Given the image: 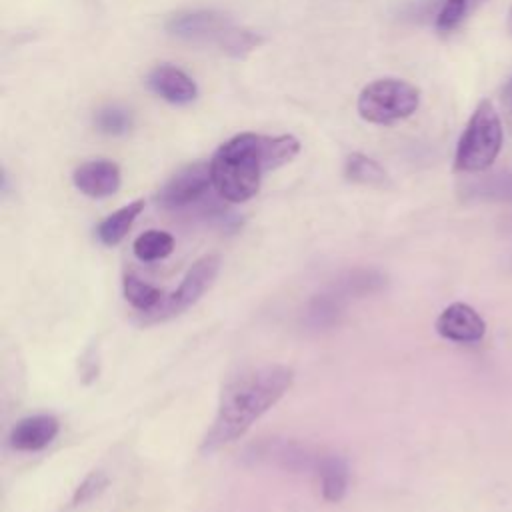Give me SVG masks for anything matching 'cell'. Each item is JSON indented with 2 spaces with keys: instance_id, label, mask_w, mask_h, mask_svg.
<instances>
[{
  "instance_id": "obj_2",
  "label": "cell",
  "mask_w": 512,
  "mask_h": 512,
  "mask_svg": "<svg viewBox=\"0 0 512 512\" xmlns=\"http://www.w3.org/2000/svg\"><path fill=\"white\" fill-rule=\"evenodd\" d=\"M298 152L300 142L290 134L240 132L226 140L208 162L212 188L226 202H246L260 190L264 172L290 162Z\"/></svg>"
},
{
  "instance_id": "obj_8",
  "label": "cell",
  "mask_w": 512,
  "mask_h": 512,
  "mask_svg": "<svg viewBox=\"0 0 512 512\" xmlns=\"http://www.w3.org/2000/svg\"><path fill=\"white\" fill-rule=\"evenodd\" d=\"M436 332L450 342L472 344L484 338L486 324L472 306L464 302H454L446 306L436 318Z\"/></svg>"
},
{
  "instance_id": "obj_9",
  "label": "cell",
  "mask_w": 512,
  "mask_h": 512,
  "mask_svg": "<svg viewBox=\"0 0 512 512\" xmlns=\"http://www.w3.org/2000/svg\"><path fill=\"white\" fill-rule=\"evenodd\" d=\"M146 86L170 104H190L198 96L196 82L172 64H158L146 76Z\"/></svg>"
},
{
  "instance_id": "obj_10",
  "label": "cell",
  "mask_w": 512,
  "mask_h": 512,
  "mask_svg": "<svg viewBox=\"0 0 512 512\" xmlns=\"http://www.w3.org/2000/svg\"><path fill=\"white\" fill-rule=\"evenodd\" d=\"M120 180V168L110 160H88L72 174L74 186L90 198H108L116 194Z\"/></svg>"
},
{
  "instance_id": "obj_18",
  "label": "cell",
  "mask_w": 512,
  "mask_h": 512,
  "mask_svg": "<svg viewBox=\"0 0 512 512\" xmlns=\"http://www.w3.org/2000/svg\"><path fill=\"white\" fill-rule=\"evenodd\" d=\"M484 0H444L436 14V30L448 34L456 30Z\"/></svg>"
},
{
  "instance_id": "obj_3",
  "label": "cell",
  "mask_w": 512,
  "mask_h": 512,
  "mask_svg": "<svg viewBox=\"0 0 512 512\" xmlns=\"http://www.w3.org/2000/svg\"><path fill=\"white\" fill-rule=\"evenodd\" d=\"M168 34L202 46H214L222 54L242 58L252 52L262 38L248 30L236 26L224 14L214 10H188L170 16L166 22Z\"/></svg>"
},
{
  "instance_id": "obj_6",
  "label": "cell",
  "mask_w": 512,
  "mask_h": 512,
  "mask_svg": "<svg viewBox=\"0 0 512 512\" xmlns=\"http://www.w3.org/2000/svg\"><path fill=\"white\" fill-rule=\"evenodd\" d=\"M218 270L220 258L216 254H208L196 260L192 268L186 272L180 286L170 296H164L156 310L148 312L146 322H164L194 306L202 298V294L214 284Z\"/></svg>"
},
{
  "instance_id": "obj_22",
  "label": "cell",
  "mask_w": 512,
  "mask_h": 512,
  "mask_svg": "<svg viewBox=\"0 0 512 512\" xmlns=\"http://www.w3.org/2000/svg\"><path fill=\"white\" fill-rule=\"evenodd\" d=\"M508 30L512 34V6H510V12H508Z\"/></svg>"
},
{
  "instance_id": "obj_7",
  "label": "cell",
  "mask_w": 512,
  "mask_h": 512,
  "mask_svg": "<svg viewBox=\"0 0 512 512\" xmlns=\"http://www.w3.org/2000/svg\"><path fill=\"white\" fill-rule=\"evenodd\" d=\"M212 186L210 164L194 162L178 170L156 194V202L166 210L186 208L198 202Z\"/></svg>"
},
{
  "instance_id": "obj_5",
  "label": "cell",
  "mask_w": 512,
  "mask_h": 512,
  "mask_svg": "<svg viewBox=\"0 0 512 512\" xmlns=\"http://www.w3.org/2000/svg\"><path fill=\"white\" fill-rule=\"evenodd\" d=\"M420 90L400 78H380L362 88L356 108L362 120L370 124H394L416 112Z\"/></svg>"
},
{
  "instance_id": "obj_13",
  "label": "cell",
  "mask_w": 512,
  "mask_h": 512,
  "mask_svg": "<svg viewBox=\"0 0 512 512\" xmlns=\"http://www.w3.org/2000/svg\"><path fill=\"white\" fill-rule=\"evenodd\" d=\"M144 210V200H134L116 212L108 214L98 226H96V236L104 246H116L124 240L128 230L132 228L134 220L140 216Z\"/></svg>"
},
{
  "instance_id": "obj_17",
  "label": "cell",
  "mask_w": 512,
  "mask_h": 512,
  "mask_svg": "<svg viewBox=\"0 0 512 512\" xmlns=\"http://www.w3.org/2000/svg\"><path fill=\"white\" fill-rule=\"evenodd\" d=\"M132 250H134L136 258H140L142 262L162 260L172 254L174 238L164 230H146L144 234H140L134 240Z\"/></svg>"
},
{
  "instance_id": "obj_19",
  "label": "cell",
  "mask_w": 512,
  "mask_h": 512,
  "mask_svg": "<svg viewBox=\"0 0 512 512\" xmlns=\"http://www.w3.org/2000/svg\"><path fill=\"white\" fill-rule=\"evenodd\" d=\"M94 124L102 134L120 136L126 134L132 126V114L122 106H104L96 112Z\"/></svg>"
},
{
  "instance_id": "obj_15",
  "label": "cell",
  "mask_w": 512,
  "mask_h": 512,
  "mask_svg": "<svg viewBox=\"0 0 512 512\" xmlns=\"http://www.w3.org/2000/svg\"><path fill=\"white\" fill-rule=\"evenodd\" d=\"M124 288V298L142 314H148L160 306L164 300V292L144 280H140L134 274H126L122 280Z\"/></svg>"
},
{
  "instance_id": "obj_20",
  "label": "cell",
  "mask_w": 512,
  "mask_h": 512,
  "mask_svg": "<svg viewBox=\"0 0 512 512\" xmlns=\"http://www.w3.org/2000/svg\"><path fill=\"white\" fill-rule=\"evenodd\" d=\"M106 484H108V476H106L104 472H100V470L90 472V474L80 482V486L74 490L72 504H74V506H80V504L92 500L94 496H98V494L106 488Z\"/></svg>"
},
{
  "instance_id": "obj_11",
  "label": "cell",
  "mask_w": 512,
  "mask_h": 512,
  "mask_svg": "<svg viewBox=\"0 0 512 512\" xmlns=\"http://www.w3.org/2000/svg\"><path fill=\"white\" fill-rule=\"evenodd\" d=\"M60 424L52 414H34L18 420L10 430L8 444L18 452H36L46 448L58 436Z\"/></svg>"
},
{
  "instance_id": "obj_14",
  "label": "cell",
  "mask_w": 512,
  "mask_h": 512,
  "mask_svg": "<svg viewBox=\"0 0 512 512\" xmlns=\"http://www.w3.org/2000/svg\"><path fill=\"white\" fill-rule=\"evenodd\" d=\"M344 296L332 288L330 292L326 294H318L310 300L306 312H304V318H306V324L312 326V328H328L332 326L340 312H342V304H344Z\"/></svg>"
},
{
  "instance_id": "obj_16",
  "label": "cell",
  "mask_w": 512,
  "mask_h": 512,
  "mask_svg": "<svg viewBox=\"0 0 512 512\" xmlns=\"http://www.w3.org/2000/svg\"><path fill=\"white\" fill-rule=\"evenodd\" d=\"M344 176L356 184H366V186H384L388 180L384 168L376 160L360 152H354L346 158Z\"/></svg>"
},
{
  "instance_id": "obj_4",
  "label": "cell",
  "mask_w": 512,
  "mask_h": 512,
  "mask_svg": "<svg viewBox=\"0 0 512 512\" xmlns=\"http://www.w3.org/2000/svg\"><path fill=\"white\" fill-rule=\"evenodd\" d=\"M504 142V128L496 106L484 98L476 104L458 140L454 154L456 172H484L498 158Z\"/></svg>"
},
{
  "instance_id": "obj_1",
  "label": "cell",
  "mask_w": 512,
  "mask_h": 512,
  "mask_svg": "<svg viewBox=\"0 0 512 512\" xmlns=\"http://www.w3.org/2000/svg\"><path fill=\"white\" fill-rule=\"evenodd\" d=\"M294 372L280 364L250 368L226 382L220 392L216 416L208 428L200 452L212 454L244 436L292 386Z\"/></svg>"
},
{
  "instance_id": "obj_21",
  "label": "cell",
  "mask_w": 512,
  "mask_h": 512,
  "mask_svg": "<svg viewBox=\"0 0 512 512\" xmlns=\"http://www.w3.org/2000/svg\"><path fill=\"white\" fill-rule=\"evenodd\" d=\"M502 102H504V108H506V114H508V122L512 124V78L504 84Z\"/></svg>"
},
{
  "instance_id": "obj_12",
  "label": "cell",
  "mask_w": 512,
  "mask_h": 512,
  "mask_svg": "<svg viewBox=\"0 0 512 512\" xmlns=\"http://www.w3.org/2000/svg\"><path fill=\"white\" fill-rule=\"evenodd\" d=\"M316 472L320 476V490L326 502H340L348 490V464L338 454H324L318 458Z\"/></svg>"
}]
</instances>
